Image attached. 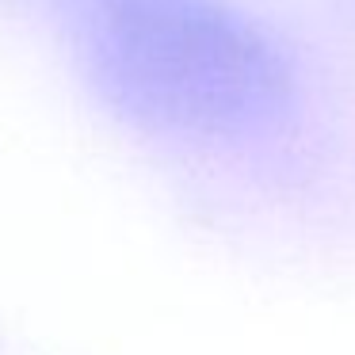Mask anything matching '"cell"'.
Wrapping results in <instances>:
<instances>
[{"mask_svg":"<svg viewBox=\"0 0 355 355\" xmlns=\"http://www.w3.org/2000/svg\"><path fill=\"white\" fill-rule=\"evenodd\" d=\"M85 50L107 103L161 134L233 138L279 123L294 65L225 0H80Z\"/></svg>","mask_w":355,"mask_h":355,"instance_id":"obj_1","label":"cell"}]
</instances>
